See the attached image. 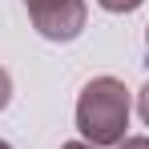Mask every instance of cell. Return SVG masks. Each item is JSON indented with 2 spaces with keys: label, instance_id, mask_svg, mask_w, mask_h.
Masks as SVG:
<instances>
[{
  "label": "cell",
  "instance_id": "obj_4",
  "mask_svg": "<svg viewBox=\"0 0 149 149\" xmlns=\"http://www.w3.org/2000/svg\"><path fill=\"white\" fill-rule=\"evenodd\" d=\"M8 101H12V77H8V69H0V113L8 109Z\"/></svg>",
  "mask_w": 149,
  "mask_h": 149
},
{
  "label": "cell",
  "instance_id": "obj_6",
  "mask_svg": "<svg viewBox=\"0 0 149 149\" xmlns=\"http://www.w3.org/2000/svg\"><path fill=\"white\" fill-rule=\"evenodd\" d=\"M117 149H149V137H125Z\"/></svg>",
  "mask_w": 149,
  "mask_h": 149
},
{
  "label": "cell",
  "instance_id": "obj_1",
  "mask_svg": "<svg viewBox=\"0 0 149 149\" xmlns=\"http://www.w3.org/2000/svg\"><path fill=\"white\" fill-rule=\"evenodd\" d=\"M129 89L117 77H93L77 97V129L89 145L109 149L125 141L129 129Z\"/></svg>",
  "mask_w": 149,
  "mask_h": 149
},
{
  "label": "cell",
  "instance_id": "obj_9",
  "mask_svg": "<svg viewBox=\"0 0 149 149\" xmlns=\"http://www.w3.org/2000/svg\"><path fill=\"white\" fill-rule=\"evenodd\" d=\"M145 49H149V28H145Z\"/></svg>",
  "mask_w": 149,
  "mask_h": 149
},
{
  "label": "cell",
  "instance_id": "obj_2",
  "mask_svg": "<svg viewBox=\"0 0 149 149\" xmlns=\"http://www.w3.org/2000/svg\"><path fill=\"white\" fill-rule=\"evenodd\" d=\"M28 20L36 24L45 40L69 45L85 32L89 8H85V0H40V4H28Z\"/></svg>",
  "mask_w": 149,
  "mask_h": 149
},
{
  "label": "cell",
  "instance_id": "obj_5",
  "mask_svg": "<svg viewBox=\"0 0 149 149\" xmlns=\"http://www.w3.org/2000/svg\"><path fill=\"white\" fill-rule=\"evenodd\" d=\"M137 113H141V121L149 125V85L141 89V93H137Z\"/></svg>",
  "mask_w": 149,
  "mask_h": 149
},
{
  "label": "cell",
  "instance_id": "obj_7",
  "mask_svg": "<svg viewBox=\"0 0 149 149\" xmlns=\"http://www.w3.org/2000/svg\"><path fill=\"white\" fill-rule=\"evenodd\" d=\"M61 149H97V145H89V141H69V145H61Z\"/></svg>",
  "mask_w": 149,
  "mask_h": 149
},
{
  "label": "cell",
  "instance_id": "obj_10",
  "mask_svg": "<svg viewBox=\"0 0 149 149\" xmlns=\"http://www.w3.org/2000/svg\"><path fill=\"white\" fill-rule=\"evenodd\" d=\"M24 4H40V0H24Z\"/></svg>",
  "mask_w": 149,
  "mask_h": 149
},
{
  "label": "cell",
  "instance_id": "obj_8",
  "mask_svg": "<svg viewBox=\"0 0 149 149\" xmlns=\"http://www.w3.org/2000/svg\"><path fill=\"white\" fill-rule=\"evenodd\" d=\"M0 149H12V145H8V141H0Z\"/></svg>",
  "mask_w": 149,
  "mask_h": 149
},
{
  "label": "cell",
  "instance_id": "obj_3",
  "mask_svg": "<svg viewBox=\"0 0 149 149\" xmlns=\"http://www.w3.org/2000/svg\"><path fill=\"white\" fill-rule=\"evenodd\" d=\"M97 4L105 8V12H137L145 0H97Z\"/></svg>",
  "mask_w": 149,
  "mask_h": 149
}]
</instances>
